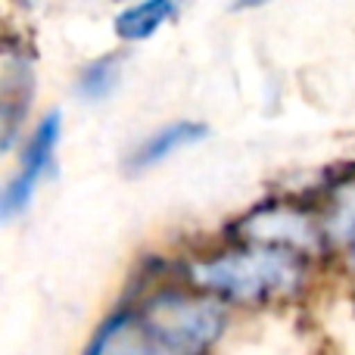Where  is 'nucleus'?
Here are the masks:
<instances>
[{"label": "nucleus", "mask_w": 355, "mask_h": 355, "mask_svg": "<svg viewBox=\"0 0 355 355\" xmlns=\"http://www.w3.org/2000/svg\"><path fill=\"white\" fill-rule=\"evenodd\" d=\"M190 281L231 302H275L290 300L302 287L306 265L300 252L243 246L190 265Z\"/></svg>", "instance_id": "1"}, {"label": "nucleus", "mask_w": 355, "mask_h": 355, "mask_svg": "<svg viewBox=\"0 0 355 355\" xmlns=\"http://www.w3.org/2000/svg\"><path fill=\"white\" fill-rule=\"evenodd\" d=\"M147 327L178 355H202L225 331V309L212 296L159 290L141 309Z\"/></svg>", "instance_id": "2"}, {"label": "nucleus", "mask_w": 355, "mask_h": 355, "mask_svg": "<svg viewBox=\"0 0 355 355\" xmlns=\"http://www.w3.org/2000/svg\"><path fill=\"white\" fill-rule=\"evenodd\" d=\"M237 234L250 246H271L290 252H318L324 246V227L300 206L268 202L250 212L237 225Z\"/></svg>", "instance_id": "3"}, {"label": "nucleus", "mask_w": 355, "mask_h": 355, "mask_svg": "<svg viewBox=\"0 0 355 355\" xmlns=\"http://www.w3.org/2000/svg\"><path fill=\"white\" fill-rule=\"evenodd\" d=\"M60 131H62V112H50L41 119V125L35 128V135L28 137L22 153V168L16 172L10 184L3 190V200H0V215L3 221L16 218L19 212H25V206L31 202L41 178L47 175L50 162H53L56 144H60Z\"/></svg>", "instance_id": "4"}, {"label": "nucleus", "mask_w": 355, "mask_h": 355, "mask_svg": "<svg viewBox=\"0 0 355 355\" xmlns=\"http://www.w3.org/2000/svg\"><path fill=\"white\" fill-rule=\"evenodd\" d=\"M87 355H178V352L150 331L147 321L141 318V312H122L112 315L100 327Z\"/></svg>", "instance_id": "5"}, {"label": "nucleus", "mask_w": 355, "mask_h": 355, "mask_svg": "<svg viewBox=\"0 0 355 355\" xmlns=\"http://www.w3.org/2000/svg\"><path fill=\"white\" fill-rule=\"evenodd\" d=\"M31 97V62L25 53L6 47L0 66V119H3V150L12 147Z\"/></svg>", "instance_id": "6"}, {"label": "nucleus", "mask_w": 355, "mask_h": 355, "mask_svg": "<svg viewBox=\"0 0 355 355\" xmlns=\"http://www.w3.org/2000/svg\"><path fill=\"white\" fill-rule=\"evenodd\" d=\"M206 135H209V128L200 122H172L162 131H156L153 137H147V141L128 156L125 166H128V172H144V168H150V166L166 162L178 150L190 147V144H200Z\"/></svg>", "instance_id": "7"}, {"label": "nucleus", "mask_w": 355, "mask_h": 355, "mask_svg": "<svg viewBox=\"0 0 355 355\" xmlns=\"http://www.w3.org/2000/svg\"><path fill=\"white\" fill-rule=\"evenodd\" d=\"M178 16V6L168 0H144L116 16V35L122 41H147L166 25V19Z\"/></svg>", "instance_id": "8"}, {"label": "nucleus", "mask_w": 355, "mask_h": 355, "mask_svg": "<svg viewBox=\"0 0 355 355\" xmlns=\"http://www.w3.org/2000/svg\"><path fill=\"white\" fill-rule=\"evenodd\" d=\"M321 227H324V237L334 243H352L355 240V175H346L343 181L331 187Z\"/></svg>", "instance_id": "9"}, {"label": "nucleus", "mask_w": 355, "mask_h": 355, "mask_svg": "<svg viewBox=\"0 0 355 355\" xmlns=\"http://www.w3.org/2000/svg\"><path fill=\"white\" fill-rule=\"evenodd\" d=\"M119 81H122V56L112 53V56L94 60L91 66L81 72L75 91H78V97L85 100V103H100V100H106L116 91Z\"/></svg>", "instance_id": "10"}, {"label": "nucleus", "mask_w": 355, "mask_h": 355, "mask_svg": "<svg viewBox=\"0 0 355 355\" xmlns=\"http://www.w3.org/2000/svg\"><path fill=\"white\" fill-rule=\"evenodd\" d=\"M346 259H349V265H352V268H355V240H352V243H349V256H346Z\"/></svg>", "instance_id": "11"}]
</instances>
